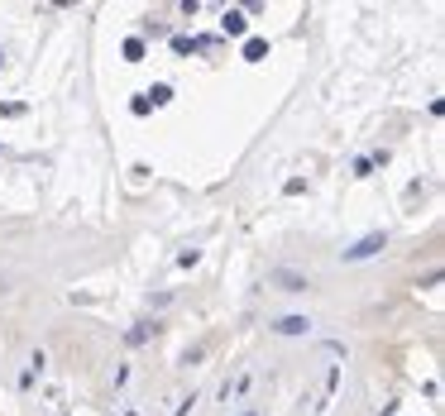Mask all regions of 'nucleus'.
<instances>
[{
	"mask_svg": "<svg viewBox=\"0 0 445 416\" xmlns=\"http://www.w3.org/2000/svg\"><path fill=\"white\" fill-rule=\"evenodd\" d=\"M388 239H383V230H373V234H364V239H354L349 249H345V263H359V259H373L378 249H383Z\"/></svg>",
	"mask_w": 445,
	"mask_h": 416,
	"instance_id": "1",
	"label": "nucleus"
},
{
	"mask_svg": "<svg viewBox=\"0 0 445 416\" xmlns=\"http://www.w3.org/2000/svg\"><path fill=\"white\" fill-rule=\"evenodd\" d=\"M268 278H273L278 287H287V292H307V287H312V283H307L302 273H292V268H273Z\"/></svg>",
	"mask_w": 445,
	"mask_h": 416,
	"instance_id": "2",
	"label": "nucleus"
},
{
	"mask_svg": "<svg viewBox=\"0 0 445 416\" xmlns=\"http://www.w3.org/2000/svg\"><path fill=\"white\" fill-rule=\"evenodd\" d=\"M221 29L225 34H235V39H244V34H249V14H244V10H225Z\"/></svg>",
	"mask_w": 445,
	"mask_h": 416,
	"instance_id": "3",
	"label": "nucleus"
},
{
	"mask_svg": "<svg viewBox=\"0 0 445 416\" xmlns=\"http://www.w3.org/2000/svg\"><path fill=\"white\" fill-rule=\"evenodd\" d=\"M268 58V39H244V63H263Z\"/></svg>",
	"mask_w": 445,
	"mask_h": 416,
	"instance_id": "4",
	"label": "nucleus"
},
{
	"mask_svg": "<svg viewBox=\"0 0 445 416\" xmlns=\"http://www.w3.org/2000/svg\"><path fill=\"white\" fill-rule=\"evenodd\" d=\"M307 325H312V320H307V316H283V320H278V325H273V330H278V335H302V330H307Z\"/></svg>",
	"mask_w": 445,
	"mask_h": 416,
	"instance_id": "5",
	"label": "nucleus"
},
{
	"mask_svg": "<svg viewBox=\"0 0 445 416\" xmlns=\"http://www.w3.org/2000/svg\"><path fill=\"white\" fill-rule=\"evenodd\" d=\"M144 96H149V105H168V101H173V87H168V82H158V87H153V91H144Z\"/></svg>",
	"mask_w": 445,
	"mask_h": 416,
	"instance_id": "6",
	"label": "nucleus"
},
{
	"mask_svg": "<svg viewBox=\"0 0 445 416\" xmlns=\"http://www.w3.org/2000/svg\"><path fill=\"white\" fill-rule=\"evenodd\" d=\"M144 58V43L139 39H124V63H139Z\"/></svg>",
	"mask_w": 445,
	"mask_h": 416,
	"instance_id": "7",
	"label": "nucleus"
},
{
	"mask_svg": "<svg viewBox=\"0 0 445 416\" xmlns=\"http://www.w3.org/2000/svg\"><path fill=\"white\" fill-rule=\"evenodd\" d=\"M283 192H287V197H302V192H307V177H292V182H283Z\"/></svg>",
	"mask_w": 445,
	"mask_h": 416,
	"instance_id": "8",
	"label": "nucleus"
},
{
	"mask_svg": "<svg viewBox=\"0 0 445 416\" xmlns=\"http://www.w3.org/2000/svg\"><path fill=\"white\" fill-rule=\"evenodd\" d=\"M124 340H129V344H144V340H149V325H134V330H129Z\"/></svg>",
	"mask_w": 445,
	"mask_h": 416,
	"instance_id": "9",
	"label": "nucleus"
},
{
	"mask_svg": "<svg viewBox=\"0 0 445 416\" xmlns=\"http://www.w3.org/2000/svg\"><path fill=\"white\" fill-rule=\"evenodd\" d=\"M124 416H134V412H124Z\"/></svg>",
	"mask_w": 445,
	"mask_h": 416,
	"instance_id": "10",
	"label": "nucleus"
}]
</instances>
